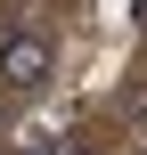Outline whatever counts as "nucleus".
<instances>
[{
	"label": "nucleus",
	"instance_id": "nucleus-1",
	"mask_svg": "<svg viewBox=\"0 0 147 155\" xmlns=\"http://www.w3.org/2000/svg\"><path fill=\"white\" fill-rule=\"evenodd\" d=\"M57 82V33L49 25H0V90H16V98H33V90H49Z\"/></svg>",
	"mask_w": 147,
	"mask_h": 155
},
{
	"label": "nucleus",
	"instance_id": "nucleus-2",
	"mask_svg": "<svg viewBox=\"0 0 147 155\" xmlns=\"http://www.w3.org/2000/svg\"><path fill=\"white\" fill-rule=\"evenodd\" d=\"M57 155H98V147H90V139H57Z\"/></svg>",
	"mask_w": 147,
	"mask_h": 155
},
{
	"label": "nucleus",
	"instance_id": "nucleus-3",
	"mask_svg": "<svg viewBox=\"0 0 147 155\" xmlns=\"http://www.w3.org/2000/svg\"><path fill=\"white\" fill-rule=\"evenodd\" d=\"M139 114H147V98H139Z\"/></svg>",
	"mask_w": 147,
	"mask_h": 155
},
{
	"label": "nucleus",
	"instance_id": "nucleus-4",
	"mask_svg": "<svg viewBox=\"0 0 147 155\" xmlns=\"http://www.w3.org/2000/svg\"><path fill=\"white\" fill-rule=\"evenodd\" d=\"M0 155H16V147H0Z\"/></svg>",
	"mask_w": 147,
	"mask_h": 155
},
{
	"label": "nucleus",
	"instance_id": "nucleus-5",
	"mask_svg": "<svg viewBox=\"0 0 147 155\" xmlns=\"http://www.w3.org/2000/svg\"><path fill=\"white\" fill-rule=\"evenodd\" d=\"M131 155H147V147H131Z\"/></svg>",
	"mask_w": 147,
	"mask_h": 155
}]
</instances>
